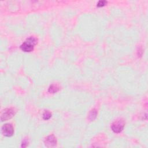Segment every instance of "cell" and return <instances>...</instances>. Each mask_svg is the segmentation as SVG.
Masks as SVG:
<instances>
[{
  "label": "cell",
  "instance_id": "9",
  "mask_svg": "<svg viewBox=\"0 0 148 148\" xmlns=\"http://www.w3.org/2000/svg\"><path fill=\"white\" fill-rule=\"evenodd\" d=\"M107 3V2L105 1H99L97 3L98 7H102L105 6Z\"/></svg>",
  "mask_w": 148,
  "mask_h": 148
},
{
  "label": "cell",
  "instance_id": "1",
  "mask_svg": "<svg viewBox=\"0 0 148 148\" xmlns=\"http://www.w3.org/2000/svg\"><path fill=\"white\" fill-rule=\"evenodd\" d=\"M37 43V39L32 36L27 38L24 42L21 45L20 49L25 52H30L34 50V46Z\"/></svg>",
  "mask_w": 148,
  "mask_h": 148
},
{
  "label": "cell",
  "instance_id": "8",
  "mask_svg": "<svg viewBox=\"0 0 148 148\" xmlns=\"http://www.w3.org/2000/svg\"><path fill=\"white\" fill-rule=\"evenodd\" d=\"M51 117V113L48 110H45L43 114V119L47 120H49Z\"/></svg>",
  "mask_w": 148,
  "mask_h": 148
},
{
  "label": "cell",
  "instance_id": "6",
  "mask_svg": "<svg viewBox=\"0 0 148 148\" xmlns=\"http://www.w3.org/2000/svg\"><path fill=\"white\" fill-rule=\"evenodd\" d=\"M58 90H59V88L57 85L52 84L50 86L48 91L50 93H55V92H57Z\"/></svg>",
  "mask_w": 148,
  "mask_h": 148
},
{
  "label": "cell",
  "instance_id": "7",
  "mask_svg": "<svg viewBox=\"0 0 148 148\" xmlns=\"http://www.w3.org/2000/svg\"><path fill=\"white\" fill-rule=\"evenodd\" d=\"M97 111L95 110V109H92V110H91V112H90V114H89V119L92 121L94 120L95 118H96V116H97Z\"/></svg>",
  "mask_w": 148,
  "mask_h": 148
},
{
  "label": "cell",
  "instance_id": "2",
  "mask_svg": "<svg viewBox=\"0 0 148 148\" xmlns=\"http://www.w3.org/2000/svg\"><path fill=\"white\" fill-rule=\"evenodd\" d=\"M124 121L121 120L115 121L112 125V130L115 133H119L121 132L124 127Z\"/></svg>",
  "mask_w": 148,
  "mask_h": 148
},
{
  "label": "cell",
  "instance_id": "3",
  "mask_svg": "<svg viewBox=\"0 0 148 148\" xmlns=\"http://www.w3.org/2000/svg\"><path fill=\"white\" fill-rule=\"evenodd\" d=\"M2 134L7 137H10L13 135L14 129L10 124H5L2 127Z\"/></svg>",
  "mask_w": 148,
  "mask_h": 148
},
{
  "label": "cell",
  "instance_id": "4",
  "mask_svg": "<svg viewBox=\"0 0 148 148\" xmlns=\"http://www.w3.org/2000/svg\"><path fill=\"white\" fill-rule=\"evenodd\" d=\"M15 114L14 111L12 109H5L1 113V119L2 121L11 119Z\"/></svg>",
  "mask_w": 148,
  "mask_h": 148
},
{
  "label": "cell",
  "instance_id": "5",
  "mask_svg": "<svg viewBox=\"0 0 148 148\" xmlns=\"http://www.w3.org/2000/svg\"><path fill=\"white\" fill-rule=\"evenodd\" d=\"M45 143L47 147L54 146L57 144L56 138L53 135H49L46 138V139L45 140Z\"/></svg>",
  "mask_w": 148,
  "mask_h": 148
}]
</instances>
